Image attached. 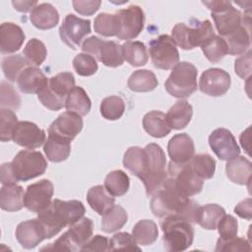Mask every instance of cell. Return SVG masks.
I'll return each mask as SVG.
<instances>
[{
	"label": "cell",
	"mask_w": 252,
	"mask_h": 252,
	"mask_svg": "<svg viewBox=\"0 0 252 252\" xmlns=\"http://www.w3.org/2000/svg\"><path fill=\"white\" fill-rule=\"evenodd\" d=\"M150 207L153 214L159 219L168 216H182L193 223L199 204L179 192L167 176L159 189L153 195Z\"/></svg>",
	"instance_id": "6da1fadb"
},
{
	"label": "cell",
	"mask_w": 252,
	"mask_h": 252,
	"mask_svg": "<svg viewBox=\"0 0 252 252\" xmlns=\"http://www.w3.org/2000/svg\"><path fill=\"white\" fill-rule=\"evenodd\" d=\"M85 212L86 209L81 201L54 199L45 210L38 213L37 219L43 224L47 238H51L58 234L62 228L81 220Z\"/></svg>",
	"instance_id": "7a4b0ae2"
},
{
	"label": "cell",
	"mask_w": 252,
	"mask_h": 252,
	"mask_svg": "<svg viewBox=\"0 0 252 252\" xmlns=\"http://www.w3.org/2000/svg\"><path fill=\"white\" fill-rule=\"evenodd\" d=\"M162 241L165 250L180 252L188 249L194 240L192 223L182 216H168L161 220Z\"/></svg>",
	"instance_id": "3957f363"
},
{
	"label": "cell",
	"mask_w": 252,
	"mask_h": 252,
	"mask_svg": "<svg viewBox=\"0 0 252 252\" xmlns=\"http://www.w3.org/2000/svg\"><path fill=\"white\" fill-rule=\"evenodd\" d=\"M146 166L141 176L148 197L153 196L167 178L165 171L166 158L163 150L156 143H151L145 148Z\"/></svg>",
	"instance_id": "277c9868"
},
{
	"label": "cell",
	"mask_w": 252,
	"mask_h": 252,
	"mask_svg": "<svg viewBox=\"0 0 252 252\" xmlns=\"http://www.w3.org/2000/svg\"><path fill=\"white\" fill-rule=\"evenodd\" d=\"M215 35L214 28L209 20H191L189 25L178 23L171 31V37L175 44L184 50L202 46Z\"/></svg>",
	"instance_id": "5b68a950"
},
{
	"label": "cell",
	"mask_w": 252,
	"mask_h": 252,
	"mask_svg": "<svg viewBox=\"0 0 252 252\" xmlns=\"http://www.w3.org/2000/svg\"><path fill=\"white\" fill-rule=\"evenodd\" d=\"M197 68L189 62L177 63L164 83L166 92L176 98H186L197 90Z\"/></svg>",
	"instance_id": "8992f818"
},
{
	"label": "cell",
	"mask_w": 252,
	"mask_h": 252,
	"mask_svg": "<svg viewBox=\"0 0 252 252\" xmlns=\"http://www.w3.org/2000/svg\"><path fill=\"white\" fill-rule=\"evenodd\" d=\"M74 87L75 78L71 72L58 73L48 79L47 85L37 94V97L46 108L60 110L65 106L66 96Z\"/></svg>",
	"instance_id": "52a82bcc"
},
{
	"label": "cell",
	"mask_w": 252,
	"mask_h": 252,
	"mask_svg": "<svg viewBox=\"0 0 252 252\" xmlns=\"http://www.w3.org/2000/svg\"><path fill=\"white\" fill-rule=\"evenodd\" d=\"M94 223L89 218H82L75 223L71 224L59 238H57L50 246L42 248V250L52 251H81L82 247L88 242L93 235Z\"/></svg>",
	"instance_id": "ba28073f"
},
{
	"label": "cell",
	"mask_w": 252,
	"mask_h": 252,
	"mask_svg": "<svg viewBox=\"0 0 252 252\" xmlns=\"http://www.w3.org/2000/svg\"><path fill=\"white\" fill-rule=\"evenodd\" d=\"M202 3L211 10V16L215 22L220 36L224 37L243 25L240 11L234 8L231 2L218 0L203 1Z\"/></svg>",
	"instance_id": "9c48e42d"
},
{
	"label": "cell",
	"mask_w": 252,
	"mask_h": 252,
	"mask_svg": "<svg viewBox=\"0 0 252 252\" xmlns=\"http://www.w3.org/2000/svg\"><path fill=\"white\" fill-rule=\"evenodd\" d=\"M81 48L84 53L92 55L110 68L119 67L124 62L122 45L113 40H103L98 36L92 35L84 40Z\"/></svg>",
	"instance_id": "30bf717a"
},
{
	"label": "cell",
	"mask_w": 252,
	"mask_h": 252,
	"mask_svg": "<svg viewBox=\"0 0 252 252\" xmlns=\"http://www.w3.org/2000/svg\"><path fill=\"white\" fill-rule=\"evenodd\" d=\"M11 167L17 181H29L45 172L47 161L40 152L23 150L14 157Z\"/></svg>",
	"instance_id": "8fae6325"
},
{
	"label": "cell",
	"mask_w": 252,
	"mask_h": 252,
	"mask_svg": "<svg viewBox=\"0 0 252 252\" xmlns=\"http://www.w3.org/2000/svg\"><path fill=\"white\" fill-rule=\"evenodd\" d=\"M167 176L173 186L185 196H194L203 189L204 180L194 172L190 161L176 163L170 160L167 167Z\"/></svg>",
	"instance_id": "7c38bea8"
},
{
	"label": "cell",
	"mask_w": 252,
	"mask_h": 252,
	"mask_svg": "<svg viewBox=\"0 0 252 252\" xmlns=\"http://www.w3.org/2000/svg\"><path fill=\"white\" fill-rule=\"evenodd\" d=\"M149 53L154 66L161 70L172 69L179 63V52L173 38L161 34L150 41Z\"/></svg>",
	"instance_id": "4fadbf2b"
},
{
	"label": "cell",
	"mask_w": 252,
	"mask_h": 252,
	"mask_svg": "<svg viewBox=\"0 0 252 252\" xmlns=\"http://www.w3.org/2000/svg\"><path fill=\"white\" fill-rule=\"evenodd\" d=\"M116 15L119 23V31L116 35L118 39H133L141 33L145 24V14L140 6L131 5L118 10Z\"/></svg>",
	"instance_id": "5bb4252c"
},
{
	"label": "cell",
	"mask_w": 252,
	"mask_h": 252,
	"mask_svg": "<svg viewBox=\"0 0 252 252\" xmlns=\"http://www.w3.org/2000/svg\"><path fill=\"white\" fill-rule=\"evenodd\" d=\"M91 32V21L81 19L74 14H68L59 28L61 40L72 49L80 47L83 39H85Z\"/></svg>",
	"instance_id": "9a60e30c"
},
{
	"label": "cell",
	"mask_w": 252,
	"mask_h": 252,
	"mask_svg": "<svg viewBox=\"0 0 252 252\" xmlns=\"http://www.w3.org/2000/svg\"><path fill=\"white\" fill-rule=\"evenodd\" d=\"M54 187L50 180L41 179L27 187L25 192V207L32 213H40L52 202Z\"/></svg>",
	"instance_id": "2e32d148"
},
{
	"label": "cell",
	"mask_w": 252,
	"mask_h": 252,
	"mask_svg": "<svg viewBox=\"0 0 252 252\" xmlns=\"http://www.w3.org/2000/svg\"><path fill=\"white\" fill-rule=\"evenodd\" d=\"M231 79L229 74L220 68H210L202 73L199 80L200 91L210 96H220L229 90Z\"/></svg>",
	"instance_id": "e0dca14e"
},
{
	"label": "cell",
	"mask_w": 252,
	"mask_h": 252,
	"mask_svg": "<svg viewBox=\"0 0 252 252\" xmlns=\"http://www.w3.org/2000/svg\"><path fill=\"white\" fill-rule=\"evenodd\" d=\"M209 145L221 160H229L239 156L240 148L232 133L225 128H218L209 136Z\"/></svg>",
	"instance_id": "ac0fdd59"
},
{
	"label": "cell",
	"mask_w": 252,
	"mask_h": 252,
	"mask_svg": "<svg viewBox=\"0 0 252 252\" xmlns=\"http://www.w3.org/2000/svg\"><path fill=\"white\" fill-rule=\"evenodd\" d=\"M83 126L84 122L81 115L71 111H65L50 124L48 135H53L71 142L82 131Z\"/></svg>",
	"instance_id": "d6986e66"
},
{
	"label": "cell",
	"mask_w": 252,
	"mask_h": 252,
	"mask_svg": "<svg viewBox=\"0 0 252 252\" xmlns=\"http://www.w3.org/2000/svg\"><path fill=\"white\" fill-rule=\"evenodd\" d=\"M45 132L35 123L31 121H19L14 129L12 140L19 146L29 150L36 149L45 142Z\"/></svg>",
	"instance_id": "ffe728a7"
},
{
	"label": "cell",
	"mask_w": 252,
	"mask_h": 252,
	"mask_svg": "<svg viewBox=\"0 0 252 252\" xmlns=\"http://www.w3.org/2000/svg\"><path fill=\"white\" fill-rule=\"evenodd\" d=\"M15 234L18 242L25 249H32L47 238L46 230L38 219L20 222Z\"/></svg>",
	"instance_id": "44dd1931"
},
{
	"label": "cell",
	"mask_w": 252,
	"mask_h": 252,
	"mask_svg": "<svg viewBox=\"0 0 252 252\" xmlns=\"http://www.w3.org/2000/svg\"><path fill=\"white\" fill-rule=\"evenodd\" d=\"M167 153L171 161L173 162H188L195 155L194 142L186 133L176 134L169 140L167 144Z\"/></svg>",
	"instance_id": "7402d4cb"
},
{
	"label": "cell",
	"mask_w": 252,
	"mask_h": 252,
	"mask_svg": "<svg viewBox=\"0 0 252 252\" xmlns=\"http://www.w3.org/2000/svg\"><path fill=\"white\" fill-rule=\"evenodd\" d=\"M25 33L21 27L14 23H3L0 26V50L3 54L18 51L24 41Z\"/></svg>",
	"instance_id": "603a6c76"
},
{
	"label": "cell",
	"mask_w": 252,
	"mask_h": 252,
	"mask_svg": "<svg viewBox=\"0 0 252 252\" xmlns=\"http://www.w3.org/2000/svg\"><path fill=\"white\" fill-rule=\"evenodd\" d=\"M48 83V79L37 67L29 66L19 76L17 85L24 94H38Z\"/></svg>",
	"instance_id": "cb8c5ba5"
},
{
	"label": "cell",
	"mask_w": 252,
	"mask_h": 252,
	"mask_svg": "<svg viewBox=\"0 0 252 252\" xmlns=\"http://www.w3.org/2000/svg\"><path fill=\"white\" fill-rule=\"evenodd\" d=\"M30 21L38 30H50L57 26L59 13L50 3H40L31 11Z\"/></svg>",
	"instance_id": "d4e9b609"
},
{
	"label": "cell",
	"mask_w": 252,
	"mask_h": 252,
	"mask_svg": "<svg viewBox=\"0 0 252 252\" xmlns=\"http://www.w3.org/2000/svg\"><path fill=\"white\" fill-rule=\"evenodd\" d=\"M225 173L227 178L235 184H249L252 173L251 161L240 156L229 159L225 164Z\"/></svg>",
	"instance_id": "484cf974"
},
{
	"label": "cell",
	"mask_w": 252,
	"mask_h": 252,
	"mask_svg": "<svg viewBox=\"0 0 252 252\" xmlns=\"http://www.w3.org/2000/svg\"><path fill=\"white\" fill-rule=\"evenodd\" d=\"M193 115L192 105L183 99L176 101L165 114L166 121L171 129L181 130L191 121Z\"/></svg>",
	"instance_id": "4316f807"
},
{
	"label": "cell",
	"mask_w": 252,
	"mask_h": 252,
	"mask_svg": "<svg viewBox=\"0 0 252 252\" xmlns=\"http://www.w3.org/2000/svg\"><path fill=\"white\" fill-rule=\"evenodd\" d=\"M0 207L7 212H17L25 207V192L16 184L3 185L0 190Z\"/></svg>",
	"instance_id": "83f0119b"
},
{
	"label": "cell",
	"mask_w": 252,
	"mask_h": 252,
	"mask_svg": "<svg viewBox=\"0 0 252 252\" xmlns=\"http://www.w3.org/2000/svg\"><path fill=\"white\" fill-rule=\"evenodd\" d=\"M224 215V209L218 204L199 206L195 215V222H197L204 229L214 230L217 228L220 220Z\"/></svg>",
	"instance_id": "f1b7e54d"
},
{
	"label": "cell",
	"mask_w": 252,
	"mask_h": 252,
	"mask_svg": "<svg viewBox=\"0 0 252 252\" xmlns=\"http://www.w3.org/2000/svg\"><path fill=\"white\" fill-rule=\"evenodd\" d=\"M143 128L154 138H163L171 131L166 121L165 114L158 110H152L145 114L143 118Z\"/></svg>",
	"instance_id": "f546056e"
},
{
	"label": "cell",
	"mask_w": 252,
	"mask_h": 252,
	"mask_svg": "<svg viewBox=\"0 0 252 252\" xmlns=\"http://www.w3.org/2000/svg\"><path fill=\"white\" fill-rule=\"evenodd\" d=\"M87 201L90 207L101 216L115 205V198L102 185H95L89 189Z\"/></svg>",
	"instance_id": "4dcf8cb0"
},
{
	"label": "cell",
	"mask_w": 252,
	"mask_h": 252,
	"mask_svg": "<svg viewBox=\"0 0 252 252\" xmlns=\"http://www.w3.org/2000/svg\"><path fill=\"white\" fill-rule=\"evenodd\" d=\"M43 151L46 158L52 162H61L66 160L71 153V142L48 135L43 145Z\"/></svg>",
	"instance_id": "1f68e13d"
},
{
	"label": "cell",
	"mask_w": 252,
	"mask_h": 252,
	"mask_svg": "<svg viewBox=\"0 0 252 252\" xmlns=\"http://www.w3.org/2000/svg\"><path fill=\"white\" fill-rule=\"evenodd\" d=\"M92 107L91 99L87 92L79 86H75L67 94L65 108L67 111L77 113L81 116L87 115Z\"/></svg>",
	"instance_id": "d6a6232c"
},
{
	"label": "cell",
	"mask_w": 252,
	"mask_h": 252,
	"mask_svg": "<svg viewBox=\"0 0 252 252\" xmlns=\"http://www.w3.org/2000/svg\"><path fill=\"white\" fill-rule=\"evenodd\" d=\"M158 85V81L154 72L147 69H140L131 74L128 79V88L137 93H147L154 91Z\"/></svg>",
	"instance_id": "836d02e7"
},
{
	"label": "cell",
	"mask_w": 252,
	"mask_h": 252,
	"mask_svg": "<svg viewBox=\"0 0 252 252\" xmlns=\"http://www.w3.org/2000/svg\"><path fill=\"white\" fill-rule=\"evenodd\" d=\"M250 29L242 25L236 31L223 37L227 45V54H244L250 47Z\"/></svg>",
	"instance_id": "e575fe53"
},
{
	"label": "cell",
	"mask_w": 252,
	"mask_h": 252,
	"mask_svg": "<svg viewBox=\"0 0 252 252\" xmlns=\"http://www.w3.org/2000/svg\"><path fill=\"white\" fill-rule=\"evenodd\" d=\"M132 236L139 245H151L158 236V225L152 220H141L133 226Z\"/></svg>",
	"instance_id": "d590c367"
},
{
	"label": "cell",
	"mask_w": 252,
	"mask_h": 252,
	"mask_svg": "<svg viewBox=\"0 0 252 252\" xmlns=\"http://www.w3.org/2000/svg\"><path fill=\"white\" fill-rule=\"evenodd\" d=\"M122 52L124 60L131 66L140 67L147 64L149 55L146 45L142 41H126L122 44Z\"/></svg>",
	"instance_id": "8d00e7d4"
},
{
	"label": "cell",
	"mask_w": 252,
	"mask_h": 252,
	"mask_svg": "<svg viewBox=\"0 0 252 252\" xmlns=\"http://www.w3.org/2000/svg\"><path fill=\"white\" fill-rule=\"evenodd\" d=\"M124 167L133 175L141 178L146 166V153L140 147H130L123 157Z\"/></svg>",
	"instance_id": "74e56055"
},
{
	"label": "cell",
	"mask_w": 252,
	"mask_h": 252,
	"mask_svg": "<svg viewBox=\"0 0 252 252\" xmlns=\"http://www.w3.org/2000/svg\"><path fill=\"white\" fill-rule=\"evenodd\" d=\"M103 186L113 197H121L128 192L130 179L123 170L116 169L106 175Z\"/></svg>",
	"instance_id": "f35d334b"
},
{
	"label": "cell",
	"mask_w": 252,
	"mask_h": 252,
	"mask_svg": "<svg viewBox=\"0 0 252 252\" xmlns=\"http://www.w3.org/2000/svg\"><path fill=\"white\" fill-rule=\"evenodd\" d=\"M128 215L126 211L118 205H114L110 210L102 215L101 229L105 233H111L122 228L127 222Z\"/></svg>",
	"instance_id": "ab89813d"
},
{
	"label": "cell",
	"mask_w": 252,
	"mask_h": 252,
	"mask_svg": "<svg viewBox=\"0 0 252 252\" xmlns=\"http://www.w3.org/2000/svg\"><path fill=\"white\" fill-rule=\"evenodd\" d=\"M94 30L102 36H116L119 31V23L116 13L98 14L94 22Z\"/></svg>",
	"instance_id": "60d3db41"
},
{
	"label": "cell",
	"mask_w": 252,
	"mask_h": 252,
	"mask_svg": "<svg viewBox=\"0 0 252 252\" xmlns=\"http://www.w3.org/2000/svg\"><path fill=\"white\" fill-rule=\"evenodd\" d=\"M29 66L30 64L21 54L9 55L4 57L2 60V70L4 76L10 82L17 81L21 73Z\"/></svg>",
	"instance_id": "b9f144b4"
},
{
	"label": "cell",
	"mask_w": 252,
	"mask_h": 252,
	"mask_svg": "<svg viewBox=\"0 0 252 252\" xmlns=\"http://www.w3.org/2000/svg\"><path fill=\"white\" fill-rule=\"evenodd\" d=\"M194 172L203 180L211 179L216 171V160L208 154L194 155L190 160Z\"/></svg>",
	"instance_id": "7bdbcfd3"
},
{
	"label": "cell",
	"mask_w": 252,
	"mask_h": 252,
	"mask_svg": "<svg viewBox=\"0 0 252 252\" xmlns=\"http://www.w3.org/2000/svg\"><path fill=\"white\" fill-rule=\"evenodd\" d=\"M23 55L30 66L37 67L41 65L46 59L47 50L41 40L37 38H32L27 42L23 50Z\"/></svg>",
	"instance_id": "ee69618b"
},
{
	"label": "cell",
	"mask_w": 252,
	"mask_h": 252,
	"mask_svg": "<svg viewBox=\"0 0 252 252\" xmlns=\"http://www.w3.org/2000/svg\"><path fill=\"white\" fill-rule=\"evenodd\" d=\"M99 110L106 120H117L124 114L125 102L119 95H110L102 99Z\"/></svg>",
	"instance_id": "f6af8a7d"
},
{
	"label": "cell",
	"mask_w": 252,
	"mask_h": 252,
	"mask_svg": "<svg viewBox=\"0 0 252 252\" xmlns=\"http://www.w3.org/2000/svg\"><path fill=\"white\" fill-rule=\"evenodd\" d=\"M205 57L212 63L220 61L227 54V45L223 37L215 35L201 46Z\"/></svg>",
	"instance_id": "bcb514c9"
},
{
	"label": "cell",
	"mask_w": 252,
	"mask_h": 252,
	"mask_svg": "<svg viewBox=\"0 0 252 252\" xmlns=\"http://www.w3.org/2000/svg\"><path fill=\"white\" fill-rule=\"evenodd\" d=\"M18 122V117L12 109H0V139L2 142L12 140L13 132Z\"/></svg>",
	"instance_id": "7dc6e473"
},
{
	"label": "cell",
	"mask_w": 252,
	"mask_h": 252,
	"mask_svg": "<svg viewBox=\"0 0 252 252\" xmlns=\"http://www.w3.org/2000/svg\"><path fill=\"white\" fill-rule=\"evenodd\" d=\"M73 68L76 73L83 77H89L96 73L98 66L96 59L88 53H79L73 59Z\"/></svg>",
	"instance_id": "c3c4849f"
},
{
	"label": "cell",
	"mask_w": 252,
	"mask_h": 252,
	"mask_svg": "<svg viewBox=\"0 0 252 252\" xmlns=\"http://www.w3.org/2000/svg\"><path fill=\"white\" fill-rule=\"evenodd\" d=\"M128 250V251H141L138 243L135 241L132 234L128 232H117L108 240L107 251Z\"/></svg>",
	"instance_id": "681fc988"
},
{
	"label": "cell",
	"mask_w": 252,
	"mask_h": 252,
	"mask_svg": "<svg viewBox=\"0 0 252 252\" xmlns=\"http://www.w3.org/2000/svg\"><path fill=\"white\" fill-rule=\"evenodd\" d=\"M0 105L1 108L18 109L21 105V97L12 85L2 81L0 85Z\"/></svg>",
	"instance_id": "f907efd6"
},
{
	"label": "cell",
	"mask_w": 252,
	"mask_h": 252,
	"mask_svg": "<svg viewBox=\"0 0 252 252\" xmlns=\"http://www.w3.org/2000/svg\"><path fill=\"white\" fill-rule=\"evenodd\" d=\"M220 238L222 240H228L237 236L238 223L236 219L231 215H224L217 225Z\"/></svg>",
	"instance_id": "816d5d0a"
},
{
	"label": "cell",
	"mask_w": 252,
	"mask_h": 252,
	"mask_svg": "<svg viewBox=\"0 0 252 252\" xmlns=\"http://www.w3.org/2000/svg\"><path fill=\"white\" fill-rule=\"evenodd\" d=\"M216 251H251V246L248 240L242 237H233L228 240L218 239Z\"/></svg>",
	"instance_id": "f5cc1de1"
},
{
	"label": "cell",
	"mask_w": 252,
	"mask_h": 252,
	"mask_svg": "<svg viewBox=\"0 0 252 252\" xmlns=\"http://www.w3.org/2000/svg\"><path fill=\"white\" fill-rule=\"evenodd\" d=\"M234 71L241 79H249L251 76V50L238 57L234 62Z\"/></svg>",
	"instance_id": "db71d44e"
},
{
	"label": "cell",
	"mask_w": 252,
	"mask_h": 252,
	"mask_svg": "<svg viewBox=\"0 0 252 252\" xmlns=\"http://www.w3.org/2000/svg\"><path fill=\"white\" fill-rule=\"evenodd\" d=\"M74 10L83 16H92L94 15L100 7L101 2L98 0L84 1V0H75L72 2Z\"/></svg>",
	"instance_id": "11a10c76"
},
{
	"label": "cell",
	"mask_w": 252,
	"mask_h": 252,
	"mask_svg": "<svg viewBox=\"0 0 252 252\" xmlns=\"http://www.w3.org/2000/svg\"><path fill=\"white\" fill-rule=\"evenodd\" d=\"M108 239L102 235H94L82 247L81 251H107Z\"/></svg>",
	"instance_id": "9f6ffc18"
},
{
	"label": "cell",
	"mask_w": 252,
	"mask_h": 252,
	"mask_svg": "<svg viewBox=\"0 0 252 252\" xmlns=\"http://www.w3.org/2000/svg\"><path fill=\"white\" fill-rule=\"evenodd\" d=\"M251 198H247L239 202L235 208L234 213L241 219H245L250 220L252 218V209H251Z\"/></svg>",
	"instance_id": "6f0895ef"
},
{
	"label": "cell",
	"mask_w": 252,
	"mask_h": 252,
	"mask_svg": "<svg viewBox=\"0 0 252 252\" xmlns=\"http://www.w3.org/2000/svg\"><path fill=\"white\" fill-rule=\"evenodd\" d=\"M0 179L2 185H9V184H16L18 181L16 180L12 167L11 162H5L1 165V172H0Z\"/></svg>",
	"instance_id": "680465c9"
},
{
	"label": "cell",
	"mask_w": 252,
	"mask_h": 252,
	"mask_svg": "<svg viewBox=\"0 0 252 252\" xmlns=\"http://www.w3.org/2000/svg\"><path fill=\"white\" fill-rule=\"evenodd\" d=\"M37 4L36 1H12L15 10L22 13H27L30 10H32Z\"/></svg>",
	"instance_id": "91938a15"
},
{
	"label": "cell",
	"mask_w": 252,
	"mask_h": 252,
	"mask_svg": "<svg viewBox=\"0 0 252 252\" xmlns=\"http://www.w3.org/2000/svg\"><path fill=\"white\" fill-rule=\"evenodd\" d=\"M250 127L243 131L240 135V144L245 152L250 156Z\"/></svg>",
	"instance_id": "94428289"
}]
</instances>
